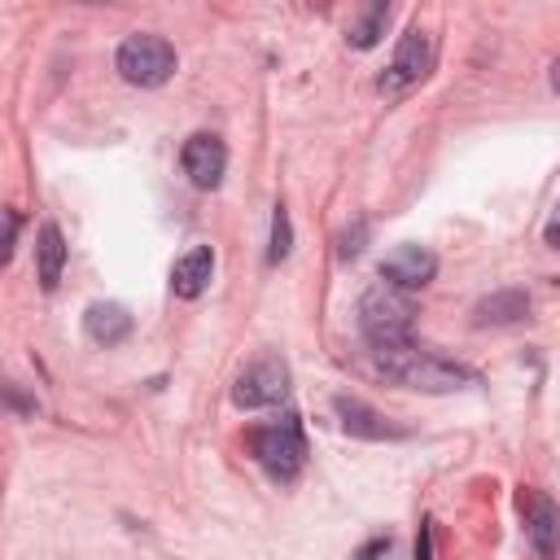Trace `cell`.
<instances>
[{
  "label": "cell",
  "mask_w": 560,
  "mask_h": 560,
  "mask_svg": "<svg viewBox=\"0 0 560 560\" xmlns=\"http://www.w3.org/2000/svg\"><path fill=\"white\" fill-rule=\"evenodd\" d=\"M372 363L385 381L407 385V389H424V394H451L464 385H477V372L464 363H451L416 341H398V346H372Z\"/></svg>",
  "instance_id": "6da1fadb"
},
{
  "label": "cell",
  "mask_w": 560,
  "mask_h": 560,
  "mask_svg": "<svg viewBox=\"0 0 560 560\" xmlns=\"http://www.w3.org/2000/svg\"><path fill=\"white\" fill-rule=\"evenodd\" d=\"M411 319H416V302L394 284H372L359 298V328H363L368 346L411 341Z\"/></svg>",
  "instance_id": "7a4b0ae2"
},
{
  "label": "cell",
  "mask_w": 560,
  "mask_h": 560,
  "mask_svg": "<svg viewBox=\"0 0 560 560\" xmlns=\"http://www.w3.org/2000/svg\"><path fill=\"white\" fill-rule=\"evenodd\" d=\"M249 455L276 477V481H293L306 464V438H302V424L293 411H284L280 420L271 424H258L249 433Z\"/></svg>",
  "instance_id": "3957f363"
},
{
  "label": "cell",
  "mask_w": 560,
  "mask_h": 560,
  "mask_svg": "<svg viewBox=\"0 0 560 560\" xmlns=\"http://www.w3.org/2000/svg\"><path fill=\"white\" fill-rule=\"evenodd\" d=\"M114 66H118V74H122L127 83H136V88H158V83H166V79L175 74V48H171L162 35L140 31V35H127V39L118 44Z\"/></svg>",
  "instance_id": "277c9868"
},
{
  "label": "cell",
  "mask_w": 560,
  "mask_h": 560,
  "mask_svg": "<svg viewBox=\"0 0 560 560\" xmlns=\"http://www.w3.org/2000/svg\"><path fill=\"white\" fill-rule=\"evenodd\" d=\"M429 70H433V35H429L424 26H411V31L398 39L394 61H389L385 74L376 79V88H381V96H402V92H411L416 83H424Z\"/></svg>",
  "instance_id": "5b68a950"
},
{
  "label": "cell",
  "mask_w": 560,
  "mask_h": 560,
  "mask_svg": "<svg viewBox=\"0 0 560 560\" xmlns=\"http://www.w3.org/2000/svg\"><path fill=\"white\" fill-rule=\"evenodd\" d=\"M284 394H289V368H284V359H276V354L254 359V363L236 376V385H232V402L245 407V411H254V407H276V402H284Z\"/></svg>",
  "instance_id": "8992f818"
},
{
  "label": "cell",
  "mask_w": 560,
  "mask_h": 560,
  "mask_svg": "<svg viewBox=\"0 0 560 560\" xmlns=\"http://www.w3.org/2000/svg\"><path fill=\"white\" fill-rule=\"evenodd\" d=\"M516 503H521L525 534H529L534 551H538L542 560H556V556H560V508H556L542 490H529V486H521Z\"/></svg>",
  "instance_id": "52a82bcc"
},
{
  "label": "cell",
  "mask_w": 560,
  "mask_h": 560,
  "mask_svg": "<svg viewBox=\"0 0 560 560\" xmlns=\"http://www.w3.org/2000/svg\"><path fill=\"white\" fill-rule=\"evenodd\" d=\"M433 276H438V258H433V249H424L416 241H402L381 258V280L402 289V293L407 289H424Z\"/></svg>",
  "instance_id": "ba28073f"
},
{
  "label": "cell",
  "mask_w": 560,
  "mask_h": 560,
  "mask_svg": "<svg viewBox=\"0 0 560 560\" xmlns=\"http://www.w3.org/2000/svg\"><path fill=\"white\" fill-rule=\"evenodd\" d=\"M179 162H184V175H188L197 188H219V179H223V171H228V149H223L219 136L197 131V136L184 140Z\"/></svg>",
  "instance_id": "9c48e42d"
},
{
  "label": "cell",
  "mask_w": 560,
  "mask_h": 560,
  "mask_svg": "<svg viewBox=\"0 0 560 560\" xmlns=\"http://www.w3.org/2000/svg\"><path fill=\"white\" fill-rule=\"evenodd\" d=\"M332 411H337V420H341V429L350 433V438H363V442H385V438H402V429L398 424H389L376 407H368L363 398H350V394H337L332 398Z\"/></svg>",
  "instance_id": "30bf717a"
},
{
  "label": "cell",
  "mask_w": 560,
  "mask_h": 560,
  "mask_svg": "<svg viewBox=\"0 0 560 560\" xmlns=\"http://www.w3.org/2000/svg\"><path fill=\"white\" fill-rule=\"evenodd\" d=\"M210 276H214V254H210V245H192V249L179 254L175 267H171V293H175V298H201L206 284H210Z\"/></svg>",
  "instance_id": "8fae6325"
},
{
  "label": "cell",
  "mask_w": 560,
  "mask_h": 560,
  "mask_svg": "<svg viewBox=\"0 0 560 560\" xmlns=\"http://www.w3.org/2000/svg\"><path fill=\"white\" fill-rule=\"evenodd\" d=\"M83 332L96 346H118L131 332V311L118 306V302H92L88 315H83Z\"/></svg>",
  "instance_id": "7c38bea8"
},
{
  "label": "cell",
  "mask_w": 560,
  "mask_h": 560,
  "mask_svg": "<svg viewBox=\"0 0 560 560\" xmlns=\"http://www.w3.org/2000/svg\"><path fill=\"white\" fill-rule=\"evenodd\" d=\"M529 315V293H521V289H499V293H490V298H481L477 306H472V324L477 328H486V324H516V319H525Z\"/></svg>",
  "instance_id": "4fadbf2b"
},
{
  "label": "cell",
  "mask_w": 560,
  "mask_h": 560,
  "mask_svg": "<svg viewBox=\"0 0 560 560\" xmlns=\"http://www.w3.org/2000/svg\"><path fill=\"white\" fill-rule=\"evenodd\" d=\"M35 258H39V284L52 293L57 280H61V267H66V236L57 223H44L39 228V245H35Z\"/></svg>",
  "instance_id": "5bb4252c"
},
{
  "label": "cell",
  "mask_w": 560,
  "mask_h": 560,
  "mask_svg": "<svg viewBox=\"0 0 560 560\" xmlns=\"http://www.w3.org/2000/svg\"><path fill=\"white\" fill-rule=\"evenodd\" d=\"M385 26H389V4H372V9L350 26V44H354V48H372V44L385 35Z\"/></svg>",
  "instance_id": "9a60e30c"
},
{
  "label": "cell",
  "mask_w": 560,
  "mask_h": 560,
  "mask_svg": "<svg viewBox=\"0 0 560 560\" xmlns=\"http://www.w3.org/2000/svg\"><path fill=\"white\" fill-rule=\"evenodd\" d=\"M289 245H293L289 210L276 201V210H271V249H267V262H280V258H289Z\"/></svg>",
  "instance_id": "2e32d148"
},
{
  "label": "cell",
  "mask_w": 560,
  "mask_h": 560,
  "mask_svg": "<svg viewBox=\"0 0 560 560\" xmlns=\"http://www.w3.org/2000/svg\"><path fill=\"white\" fill-rule=\"evenodd\" d=\"M363 236H368V223L346 228V232H341V249H337V254H341V258H354V254L363 249Z\"/></svg>",
  "instance_id": "e0dca14e"
},
{
  "label": "cell",
  "mask_w": 560,
  "mask_h": 560,
  "mask_svg": "<svg viewBox=\"0 0 560 560\" xmlns=\"http://www.w3.org/2000/svg\"><path fill=\"white\" fill-rule=\"evenodd\" d=\"M13 245H18V210H9V214H4V245H0V262H9Z\"/></svg>",
  "instance_id": "ac0fdd59"
},
{
  "label": "cell",
  "mask_w": 560,
  "mask_h": 560,
  "mask_svg": "<svg viewBox=\"0 0 560 560\" xmlns=\"http://www.w3.org/2000/svg\"><path fill=\"white\" fill-rule=\"evenodd\" d=\"M542 241H547L551 249H560V201H556V210H551V219H547V228H542Z\"/></svg>",
  "instance_id": "d6986e66"
},
{
  "label": "cell",
  "mask_w": 560,
  "mask_h": 560,
  "mask_svg": "<svg viewBox=\"0 0 560 560\" xmlns=\"http://www.w3.org/2000/svg\"><path fill=\"white\" fill-rule=\"evenodd\" d=\"M381 551H389V534H381V538H372V542H368V547H363V551H359L354 560H376Z\"/></svg>",
  "instance_id": "ffe728a7"
},
{
  "label": "cell",
  "mask_w": 560,
  "mask_h": 560,
  "mask_svg": "<svg viewBox=\"0 0 560 560\" xmlns=\"http://www.w3.org/2000/svg\"><path fill=\"white\" fill-rule=\"evenodd\" d=\"M429 542H433V534H429V521L420 525V542H416V560H429Z\"/></svg>",
  "instance_id": "44dd1931"
},
{
  "label": "cell",
  "mask_w": 560,
  "mask_h": 560,
  "mask_svg": "<svg viewBox=\"0 0 560 560\" xmlns=\"http://www.w3.org/2000/svg\"><path fill=\"white\" fill-rule=\"evenodd\" d=\"M551 88H556V92H560V57H556V61H551Z\"/></svg>",
  "instance_id": "7402d4cb"
}]
</instances>
